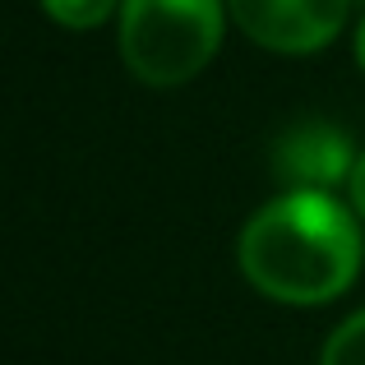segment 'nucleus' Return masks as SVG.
Masks as SVG:
<instances>
[{
	"mask_svg": "<svg viewBox=\"0 0 365 365\" xmlns=\"http://www.w3.org/2000/svg\"><path fill=\"white\" fill-rule=\"evenodd\" d=\"M245 282L277 305H329L356 282L365 236L329 190H287L250 213L236 245Z\"/></svg>",
	"mask_w": 365,
	"mask_h": 365,
	"instance_id": "obj_1",
	"label": "nucleus"
},
{
	"mask_svg": "<svg viewBox=\"0 0 365 365\" xmlns=\"http://www.w3.org/2000/svg\"><path fill=\"white\" fill-rule=\"evenodd\" d=\"M222 28V0H125L120 61L148 88H180L217 56Z\"/></svg>",
	"mask_w": 365,
	"mask_h": 365,
	"instance_id": "obj_2",
	"label": "nucleus"
},
{
	"mask_svg": "<svg viewBox=\"0 0 365 365\" xmlns=\"http://www.w3.org/2000/svg\"><path fill=\"white\" fill-rule=\"evenodd\" d=\"M351 0H227V14L250 42L282 56L324 51L347 24Z\"/></svg>",
	"mask_w": 365,
	"mask_h": 365,
	"instance_id": "obj_3",
	"label": "nucleus"
},
{
	"mask_svg": "<svg viewBox=\"0 0 365 365\" xmlns=\"http://www.w3.org/2000/svg\"><path fill=\"white\" fill-rule=\"evenodd\" d=\"M356 158L347 130L329 120H301L273 143V171L287 190H333L338 180H351Z\"/></svg>",
	"mask_w": 365,
	"mask_h": 365,
	"instance_id": "obj_4",
	"label": "nucleus"
},
{
	"mask_svg": "<svg viewBox=\"0 0 365 365\" xmlns=\"http://www.w3.org/2000/svg\"><path fill=\"white\" fill-rule=\"evenodd\" d=\"M125 0H42V14L56 19L61 28H74V33H88V28H102L111 14H120Z\"/></svg>",
	"mask_w": 365,
	"mask_h": 365,
	"instance_id": "obj_5",
	"label": "nucleus"
},
{
	"mask_svg": "<svg viewBox=\"0 0 365 365\" xmlns=\"http://www.w3.org/2000/svg\"><path fill=\"white\" fill-rule=\"evenodd\" d=\"M319 365H365V310L347 314L329 333V342L319 351Z\"/></svg>",
	"mask_w": 365,
	"mask_h": 365,
	"instance_id": "obj_6",
	"label": "nucleus"
},
{
	"mask_svg": "<svg viewBox=\"0 0 365 365\" xmlns=\"http://www.w3.org/2000/svg\"><path fill=\"white\" fill-rule=\"evenodd\" d=\"M347 190H351V208H356V217L365 222V153L356 158V167H351V180H347Z\"/></svg>",
	"mask_w": 365,
	"mask_h": 365,
	"instance_id": "obj_7",
	"label": "nucleus"
},
{
	"mask_svg": "<svg viewBox=\"0 0 365 365\" xmlns=\"http://www.w3.org/2000/svg\"><path fill=\"white\" fill-rule=\"evenodd\" d=\"M356 61H361V70H365V19H361V28H356Z\"/></svg>",
	"mask_w": 365,
	"mask_h": 365,
	"instance_id": "obj_8",
	"label": "nucleus"
}]
</instances>
